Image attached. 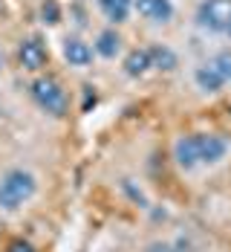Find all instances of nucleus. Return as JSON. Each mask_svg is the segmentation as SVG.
I'll return each mask as SVG.
<instances>
[{"instance_id":"obj_5","label":"nucleus","mask_w":231,"mask_h":252,"mask_svg":"<svg viewBox=\"0 0 231 252\" xmlns=\"http://www.w3.org/2000/svg\"><path fill=\"white\" fill-rule=\"evenodd\" d=\"M197 154H200V165H217L226 159L229 142L217 133H197Z\"/></svg>"},{"instance_id":"obj_6","label":"nucleus","mask_w":231,"mask_h":252,"mask_svg":"<svg viewBox=\"0 0 231 252\" xmlns=\"http://www.w3.org/2000/svg\"><path fill=\"white\" fill-rule=\"evenodd\" d=\"M174 159L182 171H194L200 165V154H197V133H188V136H180L174 142Z\"/></svg>"},{"instance_id":"obj_13","label":"nucleus","mask_w":231,"mask_h":252,"mask_svg":"<svg viewBox=\"0 0 231 252\" xmlns=\"http://www.w3.org/2000/svg\"><path fill=\"white\" fill-rule=\"evenodd\" d=\"M151 70V52L148 50H133L125 58V73L133 78H139V76H145Z\"/></svg>"},{"instance_id":"obj_3","label":"nucleus","mask_w":231,"mask_h":252,"mask_svg":"<svg viewBox=\"0 0 231 252\" xmlns=\"http://www.w3.org/2000/svg\"><path fill=\"white\" fill-rule=\"evenodd\" d=\"M197 24L217 35H231V0H203L197 9Z\"/></svg>"},{"instance_id":"obj_8","label":"nucleus","mask_w":231,"mask_h":252,"mask_svg":"<svg viewBox=\"0 0 231 252\" xmlns=\"http://www.w3.org/2000/svg\"><path fill=\"white\" fill-rule=\"evenodd\" d=\"M64 58L70 61V67H87L93 61V47L84 44L81 38H70L64 44Z\"/></svg>"},{"instance_id":"obj_4","label":"nucleus","mask_w":231,"mask_h":252,"mask_svg":"<svg viewBox=\"0 0 231 252\" xmlns=\"http://www.w3.org/2000/svg\"><path fill=\"white\" fill-rule=\"evenodd\" d=\"M18 58H21V67H24V70L38 73V70L47 67V61H50V50H47V44H44L41 38H26L24 44L18 47Z\"/></svg>"},{"instance_id":"obj_9","label":"nucleus","mask_w":231,"mask_h":252,"mask_svg":"<svg viewBox=\"0 0 231 252\" xmlns=\"http://www.w3.org/2000/svg\"><path fill=\"white\" fill-rule=\"evenodd\" d=\"M194 81H197V87H200L203 93H217V90H223V84H226V78L220 76V70H217L214 64H203V67H197Z\"/></svg>"},{"instance_id":"obj_14","label":"nucleus","mask_w":231,"mask_h":252,"mask_svg":"<svg viewBox=\"0 0 231 252\" xmlns=\"http://www.w3.org/2000/svg\"><path fill=\"white\" fill-rule=\"evenodd\" d=\"M41 18H44V24H58V21H61V9H58L55 0H44V6H41Z\"/></svg>"},{"instance_id":"obj_10","label":"nucleus","mask_w":231,"mask_h":252,"mask_svg":"<svg viewBox=\"0 0 231 252\" xmlns=\"http://www.w3.org/2000/svg\"><path fill=\"white\" fill-rule=\"evenodd\" d=\"M148 52H151V67H154V70L171 73V70H177V64H180L177 52L171 50V47H165V44H156V47H151Z\"/></svg>"},{"instance_id":"obj_17","label":"nucleus","mask_w":231,"mask_h":252,"mask_svg":"<svg viewBox=\"0 0 231 252\" xmlns=\"http://www.w3.org/2000/svg\"><path fill=\"white\" fill-rule=\"evenodd\" d=\"M122 189H125V191H128V194H130V197H133L136 203H142V206H148V200H145V194H142V191H136L130 180H125V183H122Z\"/></svg>"},{"instance_id":"obj_18","label":"nucleus","mask_w":231,"mask_h":252,"mask_svg":"<svg viewBox=\"0 0 231 252\" xmlns=\"http://www.w3.org/2000/svg\"><path fill=\"white\" fill-rule=\"evenodd\" d=\"M145 252H177V247H171V244H165V241H154V244H148Z\"/></svg>"},{"instance_id":"obj_15","label":"nucleus","mask_w":231,"mask_h":252,"mask_svg":"<svg viewBox=\"0 0 231 252\" xmlns=\"http://www.w3.org/2000/svg\"><path fill=\"white\" fill-rule=\"evenodd\" d=\"M211 64L220 70V76L226 78V81H231V52H223V55H217Z\"/></svg>"},{"instance_id":"obj_1","label":"nucleus","mask_w":231,"mask_h":252,"mask_svg":"<svg viewBox=\"0 0 231 252\" xmlns=\"http://www.w3.org/2000/svg\"><path fill=\"white\" fill-rule=\"evenodd\" d=\"M38 191V180L26 168H9L0 177V209L18 212L24 203H29Z\"/></svg>"},{"instance_id":"obj_16","label":"nucleus","mask_w":231,"mask_h":252,"mask_svg":"<svg viewBox=\"0 0 231 252\" xmlns=\"http://www.w3.org/2000/svg\"><path fill=\"white\" fill-rule=\"evenodd\" d=\"M6 252H35V247L29 241H24V238H15V241H9Z\"/></svg>"},{"instance_id":"obj_12","label":"nucleus","mask_w":231,"mask_h":252,"mask_svg":"<svg viewBox=\"0 0 231 252\" xmlns=\"http://www.w3.org/2000/svg\"><path fill=\"white\" fill-rule=\"evenodd\" d=\"M119 50H122V38L116 35V29H104V32H99L93 52H99L102 58H116Z\"/></svg>"},{"instance_id":"obj_11","label":"nucleus","mask_w":231,"mask_h":252,"mask_svg":"<svg viewBox=\"0 0 231 252\" xmlns=\"http://www.w3.org/2000/svg\"><path fill=\"white\" fill-rule=\"evenodd\" d=\"M99 9L104 12L107 21H113V24H125L128 15H130V9H133V0H99Z\"/></svg>"},{"instance_id":"obj_2","label":"nucleus","mask_w":231,"mask_h":252,"mask_svg":"<svg viewBox=\"0 0 231 252\" xmlns=\"http://www.w3.org/2000/svg\"><path fill=\"white\" fill-rule=\"evenodd\" d=\"M29 93H32V101L44 110V113H50L55 119H61V116H67V110H70V99H67V90L50 76H41L32 81V87H29Z\"/></svg>"},{"instance_id":"obj_7","label":"nucleus","mask_w":231,"mask_h":252,"mask_svg":"<svg viewBox=\"0 0 231 252\" xmlns=\"http://www.w3.org/2000/svg\"><path fill=\"white\" fill-rule=\"evenodd\" d=\"M133 6L145 21H154V24H165L174 15L171 0H133Z\"/></svg>"}]
</instances>
